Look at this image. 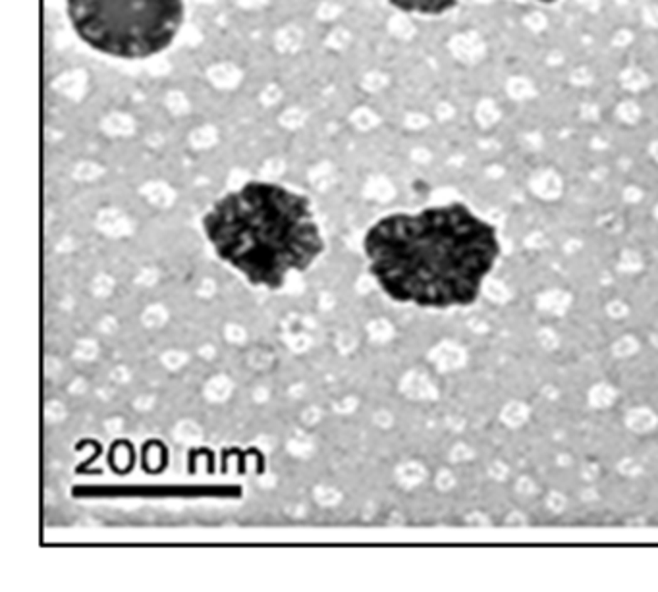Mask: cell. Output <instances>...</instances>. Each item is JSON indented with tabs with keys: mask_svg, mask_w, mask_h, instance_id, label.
Segmentation results:
<instances>
[{
	"mask_svg": "<svg viewBox=\"0 0 658 592\" xmlns=\"http://www.w3.org/2000/svg\"><path fill=\"white\" fill-rule=\"evenodd\" d=\"M540 4H554V2H558V0H537Z\"/></svg>",
	"mask_w": 658,
	"mask_h": 592,
	"instance_id": "obj_5",
	"label": "cell"
},
{
	"mask_svg": "<svg viewBox=\"0 0 658 592\" xmlns=\"http://www.w3.org/2000/svg\"><path fill=\"white\" fill-rule=\"evenodd\" d=\"M73 31L97 53L140 60L167 51L184 23V0H66Z\"/></svg>",
	"mask_w": 658,
	"mask_h": 592,
	"instance_id": "obj_3",
	"label": "cell"
},
{
	"mask_svg": "<svg viewBox=\"0 0 658 592\" xmlns=\"http://www.w3.org/2000/svg\"><path fill=\"white\" fill-rule=\"evenodd\" d=\"M363 251L390 300L442 311L477 303L502 243L491 222L454 201L380 218L367 230Z\"/></svg>",
	"mask_w": 658,
	"mask_h": 592,
	"instance_id": "obj_1",
	"label": "cell"
},
{
	"mask_svg": "<svg viewBox=\"0 0 658 592\" xmlns=\"http://www.w3.org/2000/svg\"><path fill=\"white\" fill-rule=\"evenodd\" d=\"M459 0H388V4L400 12L421 16H442L458 6Z\"/></svg>",
	"mask_w": 658,
	"mask_h": 592,
	"instance_id": "obj_4",
	"label": "cell"
},
{
	"mask_svg": "<svg viewBox=\"0 0 658 592\" xmlns=\"http://www.w3.org/2000/svg\"><path fill=\"white\" fill-rule=\"evenodd\" d=\"M214 253L253 286L280 290L325 251L311 201L273 181H247L203 216Z\"/></svg>",
	"mask_w": 658,
	"mask_h": 592,
	"instance_id": "obj_2",
	"label": "cell"
}]
</instances>
